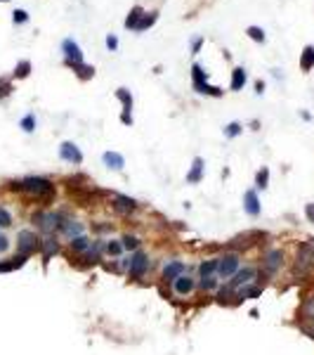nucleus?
I'll return each mask as SVG.
<instances>
[{"instance_id": "36", "label": "nucleus", "mask_w": 314, "mask_h": 355, "mask_svg": "<svg viewBox=\"0 0 314 355\" xmlns=\"http://www.w3.org/2000/svg\"><path fill=\"white\" fill-rule=\"evenodd\" d=\"M239 133H241V123H236V121L229 123V126L224 128V135H227V137H236Z\"/></svg>"}, {"instance_id": "28", "label": "nucleus", "mask_w": 314, "mask_h": 355, "mask_svg": "<svg viewBox=\"0 0 314 355\" xmlns=\"http://www.w3.org/2000/svg\"><path fill=\"white\" fill-rule=\"evenodd\" d=\"M64 232H67L71 239H73V237H81V234H83V225H81V223H76V220H68L67 228H64Z\"/></svg>"}, {"instance_id": "41", "label": "nucleus", "mask_w": 314, "mask_h": 355, "mask_svg": "<svg viewBox=\"0 0 314 355\" xmlns=\"http://www.w3.org/2000/svg\"><path fill=\"white\" fill-rule=\"evenodd\" d=\"M201 45H203V38H196V41L191 43V52H199V50H201Z\"/></svg>"}, {"instance_id": "31", "label": "nucleus", "mask_w": 314, "mask_h": 355, "mask_svg": "<svg viewBox=\"0 0 314 355\" xmlns=\"http://www.w3.org/2000/svg\"><path fill=\"white\" fill-rule=\"evenodd\" d=\"M19 126H22L26 133H33V130H36V116H33V114H26V116L22 119V123H19Z\"/></svg>"}, {"instance_id": "40", "label": "nucleus", "mask_w": 314, "mask_h": 355, "mask_svg": "<svg viewBox=\"0 0 314 355\" xmlns=\"http://www.w3.org/2000/svg\"><path fill=\"white\" fill-rule=\"evenodd\" d=\"M305 216H307V220H310V223H314V204L305 206Z\"/></svg>"}, {"instance_id": "16", "label": "nucleus", "mask_w": 314, "mask_h": 355, "mask_svg": "<svg viewBox=\"0 0 314 355\" xmlns=\"http://www.w3.org/2000/svg\"><path fill=\"white\" fill-rule=\"evenodd\" d=\"M300 69L302 71H312L314 69V45H307L300 55Z\"/></svg>"}, {"instance_id": "4", "label": "nucleus", "mask_w": 314, "mask_h": 355, "mask_svg": "<svg viewBox=\"0 0 314 355\" xmlns=\"http://www.w3.org/2000/svg\"><path fill=\"white\" fill-rule=\"evenodd\" d=\"M239 265H241V258H239V254H224V256H220V263H218V275L220 277H234V275L239 273Z\"/></svg>"}, {"instance_id": "6", "label": "nucleus", "mask_w": 314, "mask_h": 355, "mask_svg": "<svg viewBox=\"0 0 314 355\" xmlns=\"http://www.w3.org/2000/svg\"><path fill=\"white\" fill-rule=\"evenodd\" d=\"M147 268H149V258H147V254H144V251H135V254L130 256V268H128L130 279H139V277H144Z\"/></svg>"}, {"instance_id": "1", "label": "nucleus", "mask_w": 314, "mask_h": 355, "mask_svg": "<svg viewBox=\"0 0 314 355\" xmlns=\"http://www.w3.org/2000/svg\"><path fill=\"white\" fill-rule=\"evenodd\" d=\"M10 190L26 192V194H31V197H33V199H38L43 206L55 199V185H52L47 178H38V176H31V178L19 180V182H12V185H10Z\"/></svg>"}, {"instance_id": "30", "label": "nucleus", "mask_w": 314, "mask_h": 355, "mask_svg": "<svg viewBox=\"0 0 314 355\" xmlns=\"http://www.w3.org/2000/svg\"><path fill=\"white\" fill-rule=\"evenodd\" d=\"M267 182H269V168H260L258 176H255V185H258L260 190H265Z\"/></svg>"}, {"instance_id": "39", "label": "nucleus", "mask_w": 314, "mask_h": 355, "mask_svg": "<svg viewBox=\"0 0 314 355\" xmlns=\"http://www.w3.org/2000/svg\"><path fill=\"white\" fill-rule=\"evenodd\" d=\"M107 48H109L111 52H113V50H118V38H116V36H107Z\"/></svg>"}, {"instance_id": "13", "label": "nucleus", "mask_w": 314, "mask_h": 355, "mask_svg": "<svg viewBox=\"0 0 314 355\" xmlns=\"http://www.w3.org/2000/svg\"><path fill=\"white\" fill-rule=\"evenodd\" d=\"M244 208H246L248 216H260V199L253 190H248L244 194Z\"/></svg>"}, {"instance_id": "7", "label": "nucleus", "mask_w": 314, "mask_h": 355, "mask_svg": "<svg viewBox=\"0 0 314 355\" xmlns=\"http://www.w3.org/2000/svg\"><path fill=\"white\" fill-rule=\"evenodd\" d=\"M262 265H265L267 275H274L284 265V251H281V249H269V251L265 254V258H262Z\"/></svg>"}, {"instance_id": "25", "label": "nucleus", "mask_w": 314, "mask_h": 355, "mask_svg": "<svg viewBox=\"0 0 314 355\" xmlns=\"http://www.w3.org/2000/svg\"><path fill=\"white\" fill-rule=\"evenodd\" d=\"M116 97L123 102V111H128V114H130V109H133V95H130L125 88H118V90H116Z\"/></svg>"}, {"instance_id": "15", "label": "nucleus", "mask_w": 314, "mask_h": 355, "mask_svg": "<svg viewBox=\"0 0 314 355\" xmlns=\"http://www.w3.org/2000/svg\"><path fill=\"white\" fill-rule=\"evenodd\" d=\"M201 176H203V159H194V164H191V171L187 173V182L191 185H196V182H201Z\"/></svg>"}, {"instance_id": "20", "label": "nucleus", "mask_w": 314, "mask_h": 355, "mask_svg": "<svg viewBox=\"0 0 314 355\" xmlns=\"http://www.w3.org/2000/svg\"><path fill=\"white\" fill-rule=\"evenodd\" d=\"M41 251H43V256H45V258H50L52 254H57V251H59V242H57L55 237H47V239H43V242H41Z\"/></svg>"}, {"instance_id": "29", "label": "nucleus", "mask_w": 314, "mask_h": 355, "mask_svg": "<svg viewBox=\"0 0 314 355\" xmlns=\"http://www.w3.org/2000/svg\"><path fill=\"white\" fill-rule=\"evenodd\" d=\"M246 33H248V38H250V41H255V43H265V38H267V36H265V31H262L260 26H248Z\"/></svg>"}, {"instance_id": "21", "label": "nucleus", "mask_w": 314, "mask_h": 355, "mask_svg": "<svg viewBox=\"0 0 314 355\" xmlns=\"http://www.w3.org/2000/svg\"><path fill=\"white\" fill-rule=\"evenodd\" d=\"M218 263H220V258L203 260V263H201V268H199V273H201V279H203V277H210L213 273H218Z\"/></svg>"}, {"instance_id": "10", "label": "nucleus", "mask_w": 314, "mask_h": 355, "mask_svg": "<svg viewBox=\"0 0 314 355\" xmlns=\"http://www.w3.org/2000/svg\"><path fill=\"white\" fill-rule=\"evenodd\" d=\"M57 220H59V213H45V211H38V213H33V223L45 230V232H50V230H55L57 228Z\"/></svg>"}, {"instance_id": "43", "label": "nucleus", "mask_w": 314, "mask_h": 355, "mask_svg": "<svg viewBox=\"0 0 314 355\" xmlns=\"http://www.w3.org/2000/svg\"><path fill=\"white\" fill-rule=\"evenodd\" d=\"M10 249V242H7V237H2L0 234V251H7Z\"/></svg>"}, {"instance_id": "45", "label": "nucleus", "mask_w": 314, "mask_h": 355, "mask_svg": "<svg viewBox=\"0 0 314 355\" xmlns=\"http://www.w3.org/2000/svg\"><path fill=\"white\" fill-rule=\"evenodd\" d=\"M2 2H7V0H2Z\"/></svg>"}, {"instance_id": "38", "label": "nucleus", "mask_w": 314, "mask_h": 355, "mask_svg": "<svg viewBox=\"0 0 314 355\" xmlns=\"http://www.w3.org/2000/svg\"><path fill=\"white\" fill-rule=\"evenodd\" d=\"M12 93V83L5 81V78H0V97H7Z\"/></svg>"}, {"instance_id": "24", "label": "nucleus", "mask_w": 314, "mask_h": 355, "mask_svg": "<svg viewBox=\"0 0 314 355\" xmlns=\"http://www.w3.org/2000/svg\"><path fill=\"white\" fill-rule=\"evenodd\" d=\"M260 294H262V289L253 287V284H246V287L239 289V299H258Z\"/></svg>"}, {"instance_id": "3", "label": "nucleus", "mask_w": 314, "mask_h": 355, "mask_svg": "<svg viewBox=\"0 0 314 355\" xmlns=\"http://www.w3.org/2000/svg\"><path fill=\"white\" fill-rule=\"evenodd\" d=\"M255 277V270L253 268H244V270H239V273L234 275L232 279H229V284L222 289V294H220V299L224 301V296H229L232 291H239L241 287H246V284H250V279Z\"/></svg>"}, {"instance_id": "18", "label": "nucleus", "mask_w": 314, "mask_h": 355, "mask_svg": "<svg viewBox=\"0 0 314 355\" xmlns=\"http://www.w3.org/2000/svg\"><path fill=\"white\" fill-rule=\"evenodd\" d=\"M142 17H144V10H142L139 5H135V7L128 12V17H125V28H137V24H139Z\"/></svg>"}, {"instance_id": "32", "label": "nucleus", "mask_w": 314, "mask_h": 355, "mask_svg": "<svg viewBox=\"0 0 314 355\" xmlns=\"http://www.w3.org/2000/svg\"><path fill=\"white\" fill-rule=\"evenodd\" d=\"M121 242H123V249H128V251H137V246H139V239L133 234H125Z\"/></svg>"}, {"instance_id": "19", "label": "nucleus", "mask_w": 314, "mask_h": 355, "mask_svg": "<svg viewBox=\"0 0 314 355\" xmlns=\"http://www.w3.org/2000/svg\"><path fill=\"white\" fill-rule=\"evenodd\" d=\"M173 284H175V291L184 296V294H189L191 289H194V279H191V277H187V275H182V277H178Z\"/></svg>"}, {"instance_id": "22", "label": "nucleus", "mask_w": 314, "mask_h": 355, "mask_svg": "<svg viewBox=\"0 0 314 355\" xmlns=\"http://www.w3.org/2000/svg\"><path fill=\"white\" fill-rule=\"evenodd\" d=\"M90 249V242H88V237H73L71 239V251H76V254H85Z\"/></svg>"}, {"instance_id": "27", "label": "nucleus", "mask_w": 314, "mask_h": 355, "mask_svg": "<svg viewBox=\"0 0 314 355\" xmlns=\"http://www.w3.org/2000/svg\"><path fill=\"white\" fill-rule=\"evenodd\" d=\"M31 74V62L28 59H22L17 67H14V78H26Z\"/></svg>"}, {"instance_id": "11", "label": "nucleus", "mask_w": 314, "mask_h": 355, "mask_svg": "<svg viewBox=\"0 0 314 355\" xmlns=\"http://www.w3.org/2000/svg\"><path fill=\"white\" fill-rule=\"evenodd\" d=\"M111 202H113V208L118 213H133V211H137V202L130 199V197H125V194H113Z\"/></svg>"}, {"instance_id": "44", "label": "nucleus", "mask_w": 314, "mask_h": 355, "mask_svg": "<svg viewBox=\"0 0 314 355\" xmlns=\"http://www.w3.org/2000/svg\"><path fill=\"white\" fill-rule=\"evenodd\" d=\"M255 88H258V93H262V90H265V83L258 81V83H255Z\"/></svg>"}, {"instance_id": "17", "label": "nucleus", "mask_w": 314, "mask_h": 355, "mask_svg": "<svg viewBox=\"0 0 314 355\" xmlns=\"http://www.w3.org/2000/svg\"><path fill=\"white\" fill-rule=\"evenodd\" d=\"M248 76L246 71H244V67H236L232 71V90H244V85H246Z\"/></svg>"}, {"instance_id": "9", "label": "nucleus", "mask_w": 314, "mask_h": 355, "mask_svg": "<svg viewBox=\"0 0 314 355\" xmlns=\"http://www.w3.org/2000/svg\"><path fill=\"white\" fill-rule=\"evenodd\" d=\"M59 156H62L64 161H68V164H73V166L83 164V154L73 142H62V147H59Z\"/></svg>"}, {"instance_id": "5", "label": "nucleus", "mask_w": 314, "mask_h": 355, "mask_svg": "<svg viewBox=\"0 0 314 355\" xmlns=\"http://www.w3.org/2000/svg\"><path fill=\"white\" fill-rule=\"evenodd\" d=\"M17 246H19V251H22L24 256H31L33 251L41 249V239L31 232V230H22V232L17 234Z\"/></svg>"}, {"instance_id": "2", "label": "nucleus", "mask_w": 314, "mask_h": 355, "mask_svg": "<svg viewBox=\"0 0 314 355\" xmlns=\"http://www.w3.org/2000/svg\"><path fill=\"white\" fill-rule=\"evenodd\" d=\"M191 78H194V88H196V93H201V95H210V97H222V90H220L218 85H210V83H208V74L203 71L201 64H194V67H191Z\"/></svg>"}, {"instance_id": "8", "label": "nucleus", "mask_w": 314, "mask_h": 355, "mask_svg": "<svg viewBox=\"0 0 314 355\" xmlns=\"http://www.w3.org/2000/svg\"><path fill=\"white\" fill-rule=\"evenodd\" d=\"M62 50H64V57H67V64L68 67H73V64H83V52L81 48H78V43L67 38V41L62 43Z\"/></svg>"}, {"instance_id": "34", "label": "nucleus", "mask_w": 314, "mask_h": 355, "mask_svg": "<svg viewBox=\"0 0 314 355\" xmlns=\"http://www.w3.org/2000/svg\"><path fill=\"white\" fill-rule=\"evenodd\" d=\"M12 22H14V24H26V22H28V12H26V10H14V12H12Z\"/></svg>"}, {"instance_id": "23", "label": "nucleus", "mask_w": 314, "mask_h": 355, "mask_svg": "<svg viewBox=\"0 0 314 355\" xmlns=\"http://www.w3.org/2000/svg\"><path fill=\"white\" fill-rule=\"evenodd\" d=\"M156 19H158V12H149V14L144 12V17L139 19V24H137L135 31H147L149 26H154V24H156Z\"/></svg>"}, {"instance_id": "33", "label": "nucleus", "mask_w": 314, "mask_h": 355, "mask_svg": "<svg viewBox=\"0 0 314 355\" xmlns=\"http://www.w3.org/2000/svg\"><path fill=\"white\" fill-rule=\"evenodd\" d=\"M121 251H123V242L111 239L109 244H107V254H109V256H121Z\"/></svg>"}, {"instance_id": "35", "label": "nucleus", "mask_w": 314, "mask_h": 355, "mask_svg": "<svg viewBox=\"0 0 314 355\" xmlns=\"http://www.w3.org/2000/svg\"><path fill=\"white\" fill-rule=\"evenodd\" d=\"M10 225H12V216H10V211L0 206V228H10Z\"/></svg>"}, {"instance_id": "14", "label": "nucleus", "mask_w": 314, "mask_h": 355, "mask_svg": "<svg viewBox=\"0 0 314 355\" xmlns=\"http://www.w3.org/2000/svg\"><path fill=\"white\" fill-rule=\"evenodd\" d=\"M102 161L109 166V168H113V171H121L125 166V159L118 154V152H104V156H102Z\"/></svg>"}, {"instance_id": "26", "label": "nucleus", "mask_w": 314, "mask_h": 355, "mask_svg": "<svg viewBox=\"0 0 314 355\" xmlns=\"http://www.w3.org/2000/svg\"><path fill=\"white\" fill-rule=\"evenodd\" d=\"M71 69L78 74V78H83V81H88V78H92V76H95V69L88 67V64H73Z\"/></svg>"}, {"instance_id": "37", "label": "nucleus", "mask_w": 314, "mask_h": 355, "mask_svg": "<svg viewBox=\"0 0 314 355\" xmlns=\"http://www.w3.org/2000/svg\"><path fill=\"white\" fill-rule=\"evenodd\" d=\"M215 287H218V279H215L213 275H210V277H203V279H201V289H205V291H213Z\"/></svg>"}, {"instance_id": "42", "label": "nucleus", "mask_w": 314, "mask_h": 355, "mask_svg": "<svg viewBox=\"0 0 314 355\" xmlns=\"http://www.w3.org/2000/svg\"><path fill=\"white\" fill-rule=\"evenodd\" d=\"M121 121H123L125 126H133V116H130L128 111H123V114H121Z\"/></svg>"}, {"instance_id": "12", "label": "nucleus", "mask_w": 314, "mask_h": 355, "mask_svg": "<svg viewBox=\"0 0 314 355\" xmlns=\"http://www.w3.org/2000/svg\"><path fill=\"white\" fill-rule=\"evenodd\" d=\"M187 270V265L182 263V260H173V263H168L163 268V279L165 282H175L178 277H182Z\"/></svg>"}]
</instances>
